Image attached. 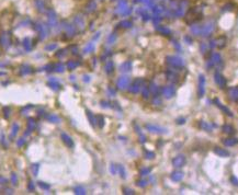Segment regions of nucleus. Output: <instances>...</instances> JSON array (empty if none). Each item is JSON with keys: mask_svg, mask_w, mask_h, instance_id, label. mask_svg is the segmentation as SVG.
<instances>
[{"mask_svg": "<svg viewBox=\"0 0 238 195\" xmlns=\"http://www.w3.org/2000/svg\"><path fill=\"white\" fill-rule=\"evenodd\" d=\"M48 86H50L51 89H53L54 91H57V90L61 89V85H59L56 79H51L50 81H48Z\"/></svg>", "mask_w": 238, "mask_h": 195, "instance_id": "nucleus-9", "label": "nucleus"}, {"mask_svg": "<svg viewBox=\"0 0 238 195\" xmlns=\"http://www.w3.org/2000/svg\"><path fill=\"white\" fill-rule=\"evenodd\" d=\"M93 48H94L93 43H90V44H88V45H87V46L85 47V50H83V52H85V53H89V52L93 51Z\"/></svg>", "mask_w": 238, "mask_h": 195, "instance_id": "nucleus-22", "label": "nucleus"}, {"mask_svg": "<svg viewBox=\"0 0 238 195\" xmlns=\"http://www.w3.org/2000/svg\"><path fill=\"white\" fill-rule=\"evenodd\" d=\"M78 65H79V62L77 60H69L67 62V68L69 69V70H73Z\"/></svg>", "mask_w": 238, "mask_h": 195, "instance_id": "nucleus-15", "label": "nucleus"}, {"mask_svg": "<svg viewBox=\"0 0 238 195\" xmlns=\"http://www.w3.org/2000/svg\"><path fill=\"white\" fill-rule=\"evenodd\" d=\"M87 115H88L89 121L91 122V124H92V125H94V122H96V120H94V117H93V115L91 114V112H90V111H87Z\"/></svg>", "mask_w": 238, "mask_h": 195, "instance_id": "nucleus-27", "label": "nucleus"}, {"mask_svg": "<svg viewBox=\"0 0 238 195\" xmlns=\"http://www.w3.org/2000/svg\"><path fill=\"white\" fill-rule=\"evenodd\" d=\"M149 171H150V169L145 168V169H143L142 171H141V174L142 175H146V174H148V173H149Z\"/></svg>", "mask_w": 238, "mask_h": 195, "instance_id": "nucleus-32", "label": "nucleus"}, {"mask_svg": "<svg viewBox=\"0 0 238 195\" xmlns=\"http://www.w3.org/2000/svg\"><path fill=\"white\" fill-rule=\"evenodd\" d=\"M131 68H132L131 61H125L124 64L121 65V71H129Z\"/></svg>", "mask_w": 238, "mask_h": 195, "instance_id": "nucleus-13", "label": "nucleus"}, {"mask_svg": "<svg viewBox=\"0 0 238 195\" xmlns=\"http://www.w3.org/2000/svg\"><path fill=\"white\" fill-rule=\"evenodd\" d=\"M162 94L165 95L166 98H171L173 94H174V88L173 87H165V88L162 89Z\"/></svg>", "mask_w": 238, "mask_h": 195, "instance_id": "nucleus-7", "label": "nucleus"}, {"mask_svg": "<svg viewBox=\"0 0 238 195\" xmlns=\"http://www.w3.org/2000/svg\"><path fill=\"white\" fill-rule=\"evenodd\" d=\"M214 151H215L217 155L222 156V157H227V156H229V152H228V151L224 150V149H220V148H218V147H216V148L214 149Z\"/></svg>", "mask_w": 238, "mask_h": 195, "instance_id": "nucleus-14", "label": "nucleus"}, {"mask_svg": "<svg viewBox=\"0 0 238 195\" xmlns=\"http://www.w3.org/2000/svg\"><path fill=\"white\" fill-rule=\"evenodd\" d=\"M59 52H61V53H57V54H56V56H57V57H62V56H64V55H65V53H64V50H62V51H59Z\"/></svg>", "mask_w": 238, "mask_h": 195, "instance_id": "nucleus-37", "label": "nucleus"}, {"mask_svg": "<svg viewBox=\"0 0 238 195\" xmlns=\"http://www.w3.org/2000/svg\"><path fill=\"white\" fill-rule=\"evenodd\" d=\"M56 47H57V45H56V44H50V45H47V46L45 47V50H46V51H53V50H55Z\"/></svg>", "mask_w": 238, "mask_h": 195, "instance_id": "nucleus-29", "label": "nucleus"}, {"mask_svg": "<svg viewBox=\"0 0 238 195\" xmlns=\"http://www.w3.org/2000/svg\"><path fill=\"white\" fill-rule=\"evenodd\" d=\"M124 193L125 194H134V191L129 190V189H124Z\"/></svg>", "mask_w": 238, "mask_h": 195, "instance_id": "nucleus-36", "label": "nucleus"}, {"mask_svg": "<svg viewBox=\"0 0 238 195\" xmlns=\"http://www.w3.org/2000/svg\"><path fill=\"white\" fill-rule=\"evenodd\" d=\"M215 81L217 82L220 87H224V86H225V83H226L225 78H224L220 74H218V72H216V74H215Z\"/></svg>", "mask_w": 238, "mask_h": 195, "instance_id": "nucleus-10", "label": "nucleus"}, {"mask_svg": "<svg viewBox=\"0 0 238 195\" xmlns=\"http://www.w3.org/2000/svg\"><path fill=\"white\" fill-rule=\"evenodd\" d=\"M215 102L216 103H217V105L220 107V109H222L223 111H224V112H225L226 114H227V115H229V116H233V114H232V112H230V111L228 110V109H227V107H225V106H223V105H220V103H218V101L217 100H215Z\"/></svg>", "mask_w": 238, "mask_h": 195, "instance_id": "nucleus-20", "label": "nucleus"}, {"mask_svg": "<svg viewBox=\"0 0 238 195\" xmlns=\"http://www.w3.org/2000/svg\"><path fill=\"white\" fill-rule=\"evenodd\" d=\"M65 70V67L64 65L61 64V62H57V64H54L53 65V71H56V72H64Z\"/></svg>", "mask_w": 238, "mask_h": 195, "instance_id": "nucleus-11", "label": "nucleus"}, {"mask_svg": "<svg viewBox=\"0 0 238 195\" xmlns=\"http://www.w3.org/2000/svg\"><path fill=\"white\" fill-rule=\"evenodd\" d=\"M34 187H35V186H34V183L32 182V181H30V183H29V190H30V191H34Z\"/></svg>", "mask_w": 238, "mask_h": 195, "instance_id": "nucleus-35", "label": "nucleus"}, {"mask_svg": "<svg viewBox=\"0 0 238 195\" xmlns=\"http://www.w3.org/2000/svg\"><path fill=\"white\" fill-rule=\"evenodd\" d=\"M142 92H143V95H144V98H148V95H149V88H148V87H143Z\"/></svg>", "mask_w": 238, "mask_h": 195, "instance_id": "nucleus-24", "label": "nucleus"}, {"mask_svg": "<svg viewBox=\"0 0 238 195\" xmlns=\"http://www.w3.org/2000/svg\"><path fill=\"white\" fill-rule=\"evenodd\" d=\"M223 129H224L225 133H228V134H233L234 132H235V131H234V128L230 126V125H225V126L223 127Z\"/></svg>", "mask_w": 238, "mask_h": 195, "instance_id": "nucleus-21", "label": "nucleus"}, {"mask_svg": "<svg viewBox=\"0 0 238 195\" xmlns=\"http://www.w3.org/2000/svg\"><path fill=\"white\" fill-rule=\"evenodd\" d=\"M139 90H141V80L137 79L131 85L129 91H131L132 93H137V92H139Z\"/></svg>", "mask_w": 238, "mask_h": 195, "instance_id": "nucleus-4", "label": "nucleus"}, {"mask_svg": "<svg viewBox=\"0 0 238 195\" xmlns=\"http://www.w3.org/2000/svg\"><path fill=\"white\" fill-rule=\"evenodd\" d=\"M34 128H35V121L33 120V118H30L29 122H27V133H31L32 131H34Z\"/></svg>", "mask_w": 238, "mask_h": 195, "instance_id": "nucleus-12", "label": "nucleus"}, {"mask_svg": "<svg viewBox=\"0 0 238 195\" xmlns=\"http://www.w3.org/2000/svg\"><path fill=\"white\" fill-rule=\"evenodd\" d=\"M146 128L148 129L149 132H153V133H158V134H163L166 133V129L162 127H159V126H156V125H152V124H147L146 125Z\"/></svg>", "mask_w": 238, "mask_h": 195, "instance_id": "nucleus-1", "label": "nucleus"}, {"mask_svg": "<svg viewBox=\"0 0 238 195\" xmlns=\"http://www.w3.org/2000/svg\"><path fill=\"white\" fill-rule=\"evenodd\" d=\"M113 68H114L113 62H112L111 60H109L107 62V66H106V71L108 72V74H111V72L113 71Z\"/></svg>", "mask_w": 238, "mask_h": 195, "instance_id": "nucleus-19", "label": "nucleus"}, {"mask_svg": "<svg viewBox=\"0 0 238 195\" xmlns=\"http://www.w3.org/2000/svg\"><path fill=\"white\" fill-rule=\"evenodd\" d=\"M98 120H99V122H98V124H99V127L102 128V127H103V124H104L103 117H102V116H98Z\"/></svg>", "mask_w": 238, "mask_h": 195, "instance_id": "nucleus-31", "label": "nucleus"}, {"mask_svg": "<svg viewBox=\"0 0 238 195\" xmlns=\"http://www.w3.org/2000/svg\"><path fill=\"white\" fill-rule=\"evenodd\" d=\"M168 62H169L171 66H173V67H180V66L183 65L182 59H180L178 57H173V56L168 57Z\"/></svg>", "mask_w": 238, "mask_h": 195, "instance_id": "nucleus-2", "label": "nucleus"}, {"mask_svg": "<svg viewBox=\"0 0 238 195\" xmlns=\"http://www.w3.org/2000/svg\"><path fill=\"white\" fill-rule=\"evenodd\" d=\"M38 185H40L41 189H43V190H50V184H46V183H44V182H38Z\"/></svg>", "mask_w": 238, "mask_h": 195, "instance_id": "nucleus-25", "label": "nucleus"}, {"mask_svg": "<svg viewBox=\"0 0 238 195\" xmlns=\"http://www.w3.org/2000/svg\"><path fill=\"white\" fill-rule=\"evenodd\" d=\"M75 193L76 194H85L86 193V190L83 189L82 186H77L75 189Z\"/></svg>", "mask_w": 238, "mask_h": 195, "instance_id": "nucleus-23", "label": "nucleus"}, {"mask_svg": "<svg viewBox=\"0 0 238 195\" xmlns=\"http://www.w3.org/2000/svg\"><path fill=\"white\" fill-rule=\"evenodd\" d=\"M38 169H40V166H38L37 163H35V165H33V167H32V171H33V174H34V175H37V173H38Z\"/></svg>", "mask_w": 238, "mask_h": 195, "instance_id": "nucleus-26", "label": "nucleus"}, {"mask_svg": "<svg viewBox=\"0 0 238 195\" xmlns=\"http://www.w3.org/2000/svg\"><path fill=\"white\" fill-rule=\"evenodd\" d=\"M184 162H185V158H184L183 156H178V157H176V158L173 159V161H172L173 166L177 167V168H180V167H182V166L184 165Z\"/></svg>", "mask_w": 238, "mask_h": 195, "instance_id": "nucleus-5", "label": "nucleus"}, {"mask_svg": "<svg viewBox=\"0 0 238 195\" xmlns=\"http://www.w3.org/2000/svg\"><path fill=\"white\" fill-rule=\"evenodd\" d=\"M47 120L51 121V122H53V123H59V122H61L59 117L57 115H55V114H50V115L47 116Z\"/></svg>", "mask_w": 238, "mask_h": 195, "instance_id": "nucleus-18", "label": "nucleus"}, {"mask_svg": "<svg viewBox=\"0 0 238 195\" xmlns=\"http://www.w3.org/2000/svg\"><path fill=\"white\" fill-rule=\"evenodd\" d=\"M23 142H24V139H23V138H21V140H19L18 145H19V146H22V145H23Z\"/></svg>", "mask_w": 238, "mask_h": 195, "instance_id": "nucleus-39", "label": "nucleus"}, {"mask_svg": "<svg viewBox=\"0 0 238 195\" xmlns=\"http://www.w3.org/2000/svg\"><path fill=\"white\" fill-rule=\"evenodd\" d=\"M224 144L226 146H234V145L238 144V140L235 138H228V139H226V140H224Z\"/></svg>", "mask_w": 238, "mask_h": 195, "instance_id": "nucleus-16", "label": "nucleus"}, {"mask_svg": "<svg viewBox=\"0 0 238 195\" xmlns=\"http://www.w3.org/2000/svg\"><path fill=\"white\" fill-rule=\"evenodd\" d=\"M182 177H183V173H181V172H174V173H172V175H171V179L173 181H180Z\"/></svg>", "mask_w": 238, "mask_h": 195, "instance_id": "nucleus-17", "label": "nucleus"}, {"mask_svg": "<svg viewBox=\"0 0 238 195\" xmlns=\"http://www.w3.org/2000/svg\"><path fill=\"white\" fill-rule=\"evenodd\" d=\"M199 96L202 98L203 94H204V86H205V77L203 75H200V78H199Z\"/></svg>", "mask_w": 238, "mask_h": 195, "instance_id": "nucleus-3", "label": "nucleus"}, {"mask_svg": "<svg viewBox=\"0 0 238 195\" xmlns=\"http://www.w3.org/2000/svg\"><path fill=\"white\" fill-rule=\"evenodd\" d=\"M111 172L112 173H113V174H115V173H116V166H114V165H112L111 166Z\"/></svg>", "mask_w": 238, "mask_h": 195, "instance_id": "nucleus-34", "label": "nucleus"}, {"mask_svg": "<svg viewBox=\"0 0 238 195\" xmlns=\"http://www.w3.org/2000/svg\"><path fill=\"white\" fill-rule=\"evenodd\" d=\"M117 169H118V171H120V173H121V176H122V177H125V170H124L123 167H122V166H118Z\"/></svg>", "mask_w": 238, "mask_h": 195, "instance_id": "nucleus-30", "label": "nucleus"}, {"mask_svg": "<svg viewBox=\"0 0 238 195\" xmlns=\"http://www.w3.org/2000/svg\"><path fill=\"white\" fill-rule=\"evenodd\" d=\"M232 181H233V182H235L234 184H236V185H238V180L236 179L235 176H233V177H232Z\"/></svg>", "mask_w": 238, "mask_h": 195, "instance_id": "nucleus-38", "label": "nucleus"}, {"mask_svg": "<svg viewBox=\"0 0 238 195\" xmlns=\"http://www.w3.org/2000/svg\"><path fill=\"white\" fill-rule=\"evenodd\" d=\"M129 83V79L127 77H121L117 80V87L120 89H125Z\"/></svg>", "mask_w": 238, "mask_h": 195, "instance_id": "nucleus-6", "label": "nucleus"}, {"mask_svg": "<svg viewBox=\"0 0 238 195\" xmlns=\"http://www.w3.org/2000/svg\"><path fill=\"white\" fill-rule=\"evenodd\" d=\"M61 137H62V139H63V141H64L65 144L68 146V147H73V141H72V139L69 137L67 134L63 133V134L61 135Z\"/></svg>", "mask_w": 238, "mask_h": 195, "instance_id": "nucleus-8", "label": "nucleus"}, {"mask_svg": "<svg viewBox=\"0 0 238 195\" xmlns=\"http://www.w3.org/2000/svg\"><path fill=\"white\" fill-rule=\"evenodd\" d=\"M146 184H147V182H146V181L142 180V181H138L137 185H138V186H146Z\"/></svg>", "mask_w": 238, "mask_h": 195, "instance_id": "nucleus-33", "label": "nucleus"}, {"mask_svg": "<svg viewBox=\"0 0 238 195\" xmlns=\"http://www.w3.org/2000/svg\"><path fill=\"white\" fill-rule=\"evenodd\" d=\"M24 47H25V50L26 51H31V44H30V41L29 39H26V40H24Z\"/></svg>", "mask_w": 238, "mask_h": 195, "instance_id": "nucleus-28", "label": "nucleus"}]
</instances>
